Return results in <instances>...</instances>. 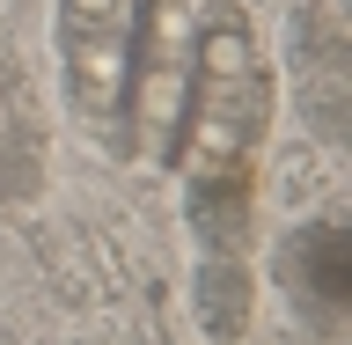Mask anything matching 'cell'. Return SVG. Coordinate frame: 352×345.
<instances>
[{
    "label": "cell",
    "instance_id": "1",
    "mask_svg": "<svg viewBox=\"0 0 352 345\" xmlns=\"http://www.w3.org/2000/svg\"><path fill=\"white\" fill-rule=\"evenodd\" d=\"M264 118H272V74L242 0H206L191 44V88L176 118L169 176L184 184V213L198 250H242L250 228V162H257Z\"/></svg>",
    "mask_w": 352,
    "mask_h": 345
},
{
    "label": "cell",
    "instance_id": "2",
    "mask_svg": "<svg viewBox=\"0 0 352 345\" xmlns=\"http://www.w3.org/2000/svg\"><path fill=\"white\" fill-rule=\"evenodd\" d=\"M66 118L103 154L132 162L125 140V88H132V0H59L52 8Z\"/></svg>",
    "mask_w": 352,
    "mask_h": 345
},
{
    "label": "cell",
    "instance_id": "3",
    "mask_svg": "<svg viewBox=\"0 0 352 345\" xmlns=\"http://www.w3.org/2000/svg\"><path fill=\"white\" fill-rule=\"evenodd\" d=\"M191 0H132V88H125V140L132 154L176 147V118H184V88H191Z\"/></svg>",
    "mask_w": 352,
    "mask_h": 345
},
{
    "label": "cell",
    "instance_id": "4",
    "mask_svg": "<svg viewBox=\"0 0 352 345\" xmlns=\"http://www.w3.org/2000/svg\"><path fill=\"white\" fill-rule=\"evenodd\" d=\"M198 316L220 345L250 331V272L242 250H198Z\"/></svg>",
    "mask_w": 352,
    "mask_h": 345
},
{
    "label": "cell",
    "instance_id": "5",
    "mask_svg": "<svg viewBox=\"0 0 352 345\" xmlns=\"http://www.w3.org/2000/svg\"><path fill=\"white\" fill-rule=\"evenodd\" d=\"M286 280L316 302V316H330V309L345 302V242H338L330 220H316V228L294 236V250H286Z\"/></svg>",
    "mask_w": 352,
    "mask_h": 345
}]
</instances>
